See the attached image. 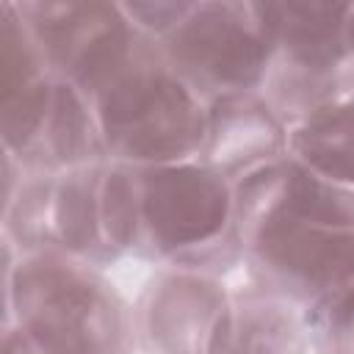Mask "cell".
Segmentation results:
<instances>
[{"instance_id":"obj_3","label":"cell","mask_w":354,"mask_h":354,"mask_svg":"<svg viewBox=\"0 0 354 354\" xmlns=\"http://www.w3.org/2000/svg\"><path fill=\"white\" fill-rule=\"evenodd\" d=\"M88 100L108 163L144 169L191 160L202 149L207 102L166 64L152 39Z\"/></svg>"},{"instance_id":"obj_11","label":"cell","mask_w":354,"mask_h":354,"mask_svg":"<svg viewBox=\"0 0 354 354\" xmlns=\"http://www.w3.org/2000/svg\"><path fill=\"white\" fill-rule=\"evenodd\" d=\"M213 354H310L304 310L252 282L232 288Z\"/></svg>"},{"instance_id":"obj_18","label":"cell","mask_w":354,"mask_h":354,"mask_svg":"<svg viewBox=\"0 0 354 354\" xmlns=\"http://www.w3.org/2000/svg\"><path fill=\"white\" fill-rule=\"evenodd\" d=\"M3 354H41V351L19 326H3Z\"/></svg>"},{"instance_id":"obj_9","label":"cell","mask_w":354,"mask_h":354,"mask_svg":"<svg viewBox=\"0 0 354 354\" xmlns=\"http://www.w3.org/2000/svg\"><path fill=\"white\" fill-rule=\"evenodd\" d=\"M288 155V122L260 94H227L207 102L199 160L238 183Z\"/></svg>"},{"instance_id":"obj_15","label":"cell","mask_w":354,"mask_h":354,"mask_svg":"<svg viewBox=\"0 0 354 354\" xmlns=\"http://www.w3.org/2000/svg\"><path fill=\"white\" fill-rule=\"evenodd\" d=\"M53 185H55V174L25 169L19 188L3 202L0 210L3 238L11 241L19 252L50 249Z\"/></svg>"},{"instance_id":"obj_2","label":"cell","mask_w":354,"mask_h":354,"mask_svg":"<svg viewBox=\"0 0 354 354\" xmlns=\"http://www.w3.org/2000/svg\"><path fill=\"white\" fill-rule=\"evenodd\" d=\"M141 199V241L136 260L227 277L243 268L235 183L199 158L136 169Z\"/></svg>"},{"instance_id":"obj_12","label":"cell","mask_w":354,"mask_h":354,"mask_svg":"<svg viewBox=\"0 0 354 354\" xmlns=\"http://www.w3.org/2000/svg\"><path fill=\"white\" fill-rule=\"evenodd\" d=\"M100 177L102 163L55 174L50 205V249L108 268L119 260L102 232Z\"/></svg>"},{"instance_id":"obj_8","label":"cell","mask_w":354,"mask_h":354,"mask_svg":"<svg viewBox=\"0 0 354 354\" xmlns=\"http://www.w3.org/2000/svg\"><path fill=\"white\" fill-rule=\"evenodd\" d=\"M230 296L224 277L155 268L133 299L136 354H213Z\"/></svg>"},{"instance_id":"obj_13","label":"cell","mask_w":354,"mask_h":354,"mask_svg":"<svg viewBox=\"0 0 354 354\" xmlns=\"http://www.w3.org/2000/svg\"><path fill=\"white\" fill-rule=\"evenodd\" d=\"M288 158L354 188V94L313 108L288 124Z\"/></svg>"},{"instance_id":"obj_4","label":"cell","mask_w":354,"mask_h":354,"mask_svg":"<svg viewBox=\"0 0 354 354\" xmlns=\"http://www.w3.org/2000/svg\"><path fill=\"white\" fill-rule=\"evenodd\" d=\"M271 41L263 97L290 124L354 94V0H254Z\"/></svg>"},{"instance_id":"obj_5","label":"cell","mask_w":354,"mask_h":354,"mask_svg":"<svg viewBox=\"0 0 354 354\" xmlns=\"http://www.w3.org/2000/svg\"><path fill=\"white\" fill-rule=\"evenodd\" d=\"M158 50L205 102L263 91L271 69V41L254 0H191Z\"/></svg>"},{"instance_id":"obj_17","label":"cell","mask_w":354,"mask_h":354,"mask_svg":"<svg viewBox=\"0 0 354 354\" xmlns=\"http://www.w3.org/2000/svg\"><path fill=\"white\" fill-rule=\"evenodd\" d=\"M191 0H133V3H122L124 14L130 17V22L138 28V33H144L152 41H160L185 14Z\"/></svg>"},{"instance_id":"obj_6","label":"cell","mask_w":354,"mask_h":354,"mask_svg":"<svg viewBox=\"0 0 354 354\" xmlns=\"http://www.w3.org/2000/svg\"><path fill=\"white\" fill-rule=\"evenodd\" d=\"M246 282L301 310L354 279V230L271 207L238 210Z\"/></svg>"},{"instance_id":"obj_1","label":"cell","mask_w":354,"mask_h":354,"mask_svg":"<svg viewBox=\"0 0 354 354\" xmlns=\"http://www.w3.org/2000/svg\"><path fill=\"white\" fill-rule=\"evenodd\" d=\"M3 246V326H19L41 354H136L133 304L105 268L58 249Z\"/></svg>"},{"instance_id":"obj_16","label":"cell","mask_w":354,"mask_h":354,"mask_svg":"<svg viewBox=\"0 0 354 354\" xmlns=\"http://www.w3.org/2000/svg\"><path fill=\"white\" fill-rule=\"evenodd\" d=\"M313 354H354V279L304 307Z\"/></svg>"},{"instance_id":"obj_7","label":"cell","mask_w":354,"mask_h":354,"mask_svg":"<svg viewBox=\"0 0 354 354\" xmlns=\"http://www.w3.org/2000/svg\"><path fill=\"white\" fill-rule=\"evenodd\" d=\"M55 77L97 94L144 44L122 3L111 0H17Z\"/></svg>"},{"instance_id":"obj_14","label":"cell","mask_w":354,"mask_h":354,"mask_svg":"<svg viewBox=\"0 0 354 354\" xmlns=\"http://www.w3.org/2000/svg\"><path fill=\"white\" fill-rule=\"evenodd\" d=\"M100 216L102 232L116 260L136 257L141 241V199L136 169L122 163H102L100 177Z\"/></svg>"},{"instance_id":"obj_10","label":"cell","mask_w":354,"mask_h":354,"mask_svg":"<svg viewBox=\"0 0 354 354\" xmlns=\"http://www.w3.org/2000/svg\"><path fill=\"white\" fill-rule=\"evenodd\" d=\"M14 158L30 171L50 174L105 163L102 136L97 127L91 100L77 86L58 77L30 141Z\"/></svg>"}]
</instances>
